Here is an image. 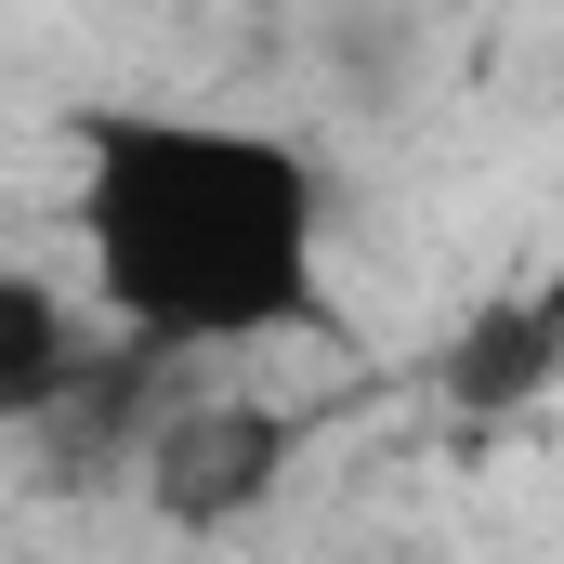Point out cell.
Instances as JSON below:
<instances>
[{"instance_id": "7a4b0ae2", "label": "cell", "mask_w": 564, "mask_h": 564, "mask_svg": "<svg viewBox=\"0 0 564 564\" xmlns=\"http://www.w3.org/2000/svg\"><path fill=\"white\" fill-rule=\"evenodd\" d=\"M144 486H158L171 525H250V512L289 486V421L250 408V394L184 408V421H158V446H144Z\"/></svg>"}, {"instance_id": "3957f363", "label": "cell", "mask_w": 564, "mask_h": 564, "mask_svg": "<svg viewBox=\"0 0 564 564\" xmlns=\"http://www.w3.org/2000/svg\"><path fill=\"white\" fill-rule=\"evenodd\" d=\"M93 381H106V368H93L66 289L53 276H0V421H53V408L93 394Z\"/></svg>"}, {"instance_id": "6da1fadb", "label": "cell", "mask_w": 564, "mask_h": 564, "mask_svg": "<svg viewBox=\"0 0 564 564\" xmlns=\"http://www.w3.org/2000/svg\"><path fill=\"white\" fill-rule=\"evenodd\" d=\"M79 171V250L106 315L144 355H197V341H289L328 328V184L289 132L250 119H171L119 106L93 119Z\"/></svg>"}]
</instances>
